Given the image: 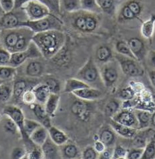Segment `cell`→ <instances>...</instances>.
Returning <instances> with one entry per match:
<instances>
[{"mask_svg":"<svg viewBox=\"0 0 155 159\" xmlns=\"http://www.w3.org/2000/svg\"><path fill=\"white\" fill-rule=\"evenodd\" d=\"M80 5L82 11L96 14H100L103 13L96 0H80Z\"/></svg>","mask_w":155,"mask_h":159,"instance_id":"f35d334b","label":"cell"},{"mask_svg":"<svg viewBox=\"0 0 155 159\" xmlns=\"http://www.w3.org/2000/svg\"><path fill=\"white\" fill-rule=\"evenodd\" d=\"M109 125L111 126L115 133L126 139H132L138 131V129H132V128L123 125L122 124L113 120L111 118L109 122Z\"/></svg>","mask_w":155,"mask_h":159,"instance_id":"ac0fdd59","label":"cell"},{"mask_svg":"<svg viewBox=\"0 0 155 159\" xmlns=\"http://www.w3.org/2000/svg\"><path fill=\"white\" fill-rule=\"evenodd\" d=\"M38 1L44 4V5L49 8L52 14L56 16H59L61 14L59 3L60 0H38Z\"/></svg>","mask_w":155,"mask_h":159,"instance_id":"ee69618b","label":"cell"},{"mask_svg":"<svg viewBox=\"0 0 155 159\" xmlns=\"http://www.w3.org/2000/svg\"><path fill=\"white\" fill-rule=\"evenodd\" d=\"M118 67L119 65L115 59L101 66V79L106 88H111L117 82L119 78Z\"/></svg>","mask_w":155,"mask_h":159,"instance_id":"ba28073f","label":"cell"},{"mask_svg":"<svg viewBox=\"0 0 155 159\" xmlns=\"http://www.w3.org/2000/svg\"><path fill=\"white\" fill-rule=\"evenodd\" d=\"M21 101L23 102L25 104L30 106L36 102V98H35V96L32 90V88H29L24 92V94L21 96Z\"/></svg>","mask_w":155,"mask_h":159,"instance_id":"bcb514c9","label":"cell"},{"mask_svg":"<svg viewBox=\"0 0 155 159\" xmlns=\"http://www.w3.org/2000/svg\"><path fill=\"white\" fill-rule=\"evenodd\" d=\"M111 119L123 125L139 130V123L134 110L130 108H124L113 116Z\"/></svg>","mask_w":155,"mask_h":159,"instance_id":"4fadbf2b","label":"cell"},{"mask_svg":"<svg viewBox=\"0 0 155 159\" xmlns=\"http://www.w3.org/2000/svg\"><path fill=\"white\" fill-rule=\"evenodd\" d=\"M118 96L119 98H121L123 101L132 100L136 96V90L131 86H126L119 91Z\"/></svg>","mask_w":155,"mask_h":159,"instance_id":"b9f144b4","label":"cell"},{"mask_svg":"<svg viewBox=\"0 0 155 159\" xmlns=\"http://www.w3.org/2000/svg\"><path fill=\"white\" fill-rule=\"evenodd\" d=\"M32 42L41 52L43 58L50 60L63 49L66 36L62 30H50L34 34Z\"/></svg>","mask_w":155,"mask_h":159,"instance_id":"6da1fadb","label":"cell"},{"mask_svg":"<svg viewBox=\"0 0 155 159\" xmlns=\"http://www.w3.org/2000/svg\"><path fill=\"white\" fill-rule=\"evenodd\" d=\"M42 126L40 122L32 120V119H25L24 126V138L29 139L30 135L36 130L38 127Z\"/></svg>","mask_w":155,"mask_h":159,"instance_id":"ab89813d","label":"cell"},{"mask_svg":"<svg viewBox=\"0 0 155 159\" xmlns=\"http://www.w3.org/2000/svg\"><path fill=\"white\" fill-rule=\"evenodd\" d=\"M32 90L36 98V102L42 105L45 104L48 97L51 94L49 88L46 84L40 83L35 84L32 87Z\"/></svg>","mask_w":155,"mask_h":159,"instance_id":"484cf974","label":"cell"},{"mask_svg":"<svg viewBox=\"0 0 155 159\" xmlns=\"http://www.w3.org/2000/svg\"><path fill=\"white\" fill-rule=\"evenodd\" d=\"M48 137H49V135H48V129L42 125L38 127L30 135L29 139L35 146H38V147H41L45 143Z\"/></svg>","mask_w":155,"mask_h":159,"instance_id":"f1b7e54d","label":"cell"},{"mask_svg":"<svg viewBox=\"0 0 155 159\" xmlns=\"http://www.w3.org/2000/svg\"><path fill=\"white\" fill-rule=\"evenodd\" d=\"M139 123V130H145L150 128L152 112L148 110L136 108L134 110Z\"/></svg>","mask_w":155,"mask_h":159,"instance_id":"603a6c76","label":"cell"},{"mask_svg":"<svg viewBox=\"0 0 155 159\" xmlns=\"http://www.w3.org/2000/svg\"><path fill=\"white\" fill-rule=\"evenodd\" d=\"M127 42L132 54L136 60L140 62L146 58L148 52L147 51V48L143 39L137 37H133L128 39Z\"/></svg>","mask_w":155,"mask_h":159,"instance_id":"2e32d148","label":"cell"},{"mask_svg":"<svg viewBox=\"0 0 155 159\" xmlns=\"http://www.w3.org/2000/svg\"><path fill=\"white\" fill-rule=\"evenodd\" d=\"M28 20L35 21L46 17L52 14L47 6L38 0H30L21 7Z\"/></svg>","mask_w":155,"mask_h":159,"instance_id":"9c48e42d","label":"cell"},{"mask_svg":"<svg viewBox=\"0 0 155 159\" xmlns=\"http://www.w3.org/2000/svg\"><path fill=\"white\" fill-rule=\"evenodd\" d=\"M113 155V148L106 147L103 152L99 154V159H111Z\"/></svg>","mask_w":155,"mask_h":159,"instance_id":"9f6ffc18","label":"cell"},{"mask_svg":"<svg viewBox=\"0 0 155 159\" xmlns=\"http://www.w3.org/2000/svg\"><path fill=\"white\" fill-rule=\"evenodd\" d=\"M114 49L116 53L128 58L135 59L128 46L127 42L125 40H118L114 44Z\"/></svg>","mask_w":155,"mask_h":159,"instance_id":"74e56055","label":"cell"},{"mask_svg":"<svg viewBox=\"0 0 155 159\" xmlns=\"http://www.w3.org/2000/svg\"><path fill=\"white\" fill-rule=\"evenodd\" d=\"M11 53L2 46H0V66L10 65Z\"/></svg>","mask_w":155,"mask_h":159,"instance_id":"c3c4849f","label":"cell"},{"mask_svg":"<svg viewBox=\"0 0 155 159\" xmlns=\"http://www.w3.org/2000/svg\"><path fill=\"white\" fill-rule=\"evenodd\" d=\"M30 0H15V10L21 8L24 4Z\"/></svg>","mask_w":155,"mask_h":159,"instance_id":"91938a15","label":"cell"},{"mask_svg":"<svg viewBox=\"0 0 155 159\" xmlns=\"http://www.w3.org/2000/svg\"><path fill=\"white\" fill-rule=\"evenodd\" d=\"M128 149L123 146L119 144L116 145L113 148V155L112 158L114 159H123L126 158Z\"/></svg>","mask_w":155,"mask_h":159,"instance_id":"681fc988","label":"cell"},{"mask_svg":"<svg viewBox=\"0 0 155 159\" xmlns=\"http://www.w3.org/2000/svg\"><path fill=\"white\" fill-rule=\"evenodd\" d=\"M89 86V85L87 84L84 82L82 81L81 80L77 78H72L66 80L64 88V92L65 93L72 94L75 91Z\"/></svg>","mask_w":155,"mask_h":159,"instance_id":"f546056e","label":"cell"},{"mask_svg":"<svg viewBox=\"0 0 155 159\" xmlns=\"http://www.w3.org/2000/svg\"><path fill=\"white\" fill-rule=\"evenodd\" d=\"M30 108L43 126L48 129L52 126L50 116L46 113L44 105L35 102L30 105Z\"/></svg>","mask_w":155,"mask_h":159,"instance_id":"ffe728a7","label":"cell"},{"mask_svg":"<svg viewBox=\"0 0 155 159\" xmlns=\"http://www.w3.org/2000/svg\"><path fill=\"white\" fill-rule=\"evenodd\" d=\"M114 54L111 48L106 45H100L96 48L94 60L96 64L103 65L114 58Z\"/></svg>","mask_w":155,"mask_h":159,"instance_id":"d6986e66","label":"cell"},{"mask_svg":"<svg viewBox=\"0 0 155 159\" xmlns=\"http://www.w3.org/2000/svg\"><path fill=\"white\" fill-rule=\"evenodd\" d=\"M150 128L155 130V110L152 112L151 120H150Z\"/></svg>","mask_w":155,"mask_h":159,"instance_id":"94428289","label":"cell"},{"mask_svg":"<svg viewBox=\"0 0 155 159\" xmlns=\"http://www.w3.org/2000/svg\"><path fill=\"white\" fill-rule=\"evenodd\" d=\"M143 6L141 0H126L118 11L119 22H127L136 20L141 15Z\"/></svg>","mask_w":155,"mask_h":159,"instance_id":"8992f818","label":"cell"},{"mask_svg":"<svg viewBox=\"0 0 155 159\" xmlns=\"http://www.w3.org/2000/svg\"><path fill=\"white\" fill-rule=\"evenodd\" d=\"M114 58L119 65V68L122 73L126 76L130 78H137L143 76L144 74V70L140 63L136 59L128 58L115 53Z\"/></svg>","mask_w":155,"mask_h":159,"instance_id":"5b68a950","label":"cell"},{"mask_svg":"<svg viewBox=\"0 0 155 159\" xmlns=\"http://www.w3.org/2000/svg\"><path fill=\"white\" fill-rule=\"evenodd\" d=\"M60 14H74L81 10L80 0H60Z\"/></svg>","mask_w":155,"mask_h":159,"instance_id":"d4e9b609","label":"cell"},{"mask_svg":"<svg viewBox=\"0 0 155 159\" xmlns=\"http://www.w3.org/2000/svg\"><path fill=\"white\" fill-rule=\"evenodd\" d=\"M70 110L75 117L84 122L90 120L92 112V108L88 102L79 98L71 105Z\"/></svg>","mask_w":155,"mask_h":159,"instance_id":"7c38bea8","label":"cell"},{"mask_svg":"<svg viewBox=\"0 0 155 159\" xmlns=\"http://www.w3.org/2000/svg\"><path fill=\"white\" fill-rule=\"evenodd\" d=\"M149 80L155 89V70H150L148 73Z\"/></svg>","mask_w":155,"mask_h":159,"instance_id":"680465c9","label":"cell"},{"mask_svg":"<svg viewBox=\"0 0 155 159\" xmlns=\"http://www.w3.org/2000/svg\"><path fill=\"white\" fill-rule=\"evenodd\" d=\"M144 151V148L132 147L128 150L127 159H141Z\"/></svg>","mask_w":155,"mask_h":159,"instance_id":"f907efd6","label":"cell"},{"mask_svg":"<svg viewBox=\"0 0 155 159\" xmlns=\"http://www.w3.org/2000/svg\"><path fill=\"white\" fill-rule=\"evenodd\" d=\"M60 100V96L58 94L51 93L50 94L46 102L44 104V107L48 116L53 117L55 115L56 110L58 108Z\"/></svg>","mask_w":155,"mask_h":159,"instance_id":"4dcf8cb0","label":"cell"},{"mask_svg":"<svg viewBox=\"0 0 155 159\" xmlns=\"http://www.w3.org/2000/svg\"><path fill=\"white\" fill-rule=\"evenodd\" d=\"M0 34H1V29H0ZM0 46H1V42H0Z\"/></svg>","mask_w":155,"mask_h":159,"instance_id":"e7e4bbea","label":"cell"},{"mask_svg":"<svg viewBox=\"0 0 155 159\" xmlns=\"http://www.w3.org/2000/svg\"><path fill=\"white\" fill-rule=\"evenodd\" d=\"M2 81H1V80H0V84H1V83H2Z\"/></svg>","mask_w":155,"mask_h":159,"instance_id":"03108f58","label":"cell"},{"mask_svg":"<svg viewBox=\"0 0 155 159\" xmlns=\"http://www.w3.org/2000/svg\"><path fill=\"white\" fill-rule=\"evenodd\" d=\"M3 113L5 116H8L14 121L18 126L21 136H24V126L25 122V116L21 109L14 105L7 106L3 110Z\"/></svg>","mask_w":155,"mask_h":159,"instance_id":"5bb4252c","label":"cell"},{"mask_svg":"<svg viewBox=\"0 0 155 159\" xmlns=\"http://www.w3.org/2000/svg\"><path fill=\"white\" fill-rule=\"evenodd\" d=\"M43 58L41 52L32 42L25 50L11 53L10 66L18 68L29 60Z\"/></svg>","mask_w":155,"mask_h":159,"instance_id":"52a82bcc","label":"cell"},{"mask_svg":"<svg viewBox=\"0 0 155 159\" xmlns=\"http://www.w3.org/2000/svg\"><path fill=\"white\" fill-rule=\"evenodd\" d=\"M13 96V85L9 83L0 84V101L6 102Z\"/></svg>","mask_w":155,"mask_h":159,"instance_id":"60d3db41","label":"cell"},{"mask_svg":"<svg viewBox=\"0 0 155 159\" xmlns=\"http://www.w3.org/2000/svg\"><path fill=\"white\" fill-rule=\"evenodd\" d=\"M93 147L94 148V149L96 150V152H98V154L101 153L102 152H103L104 150L106 148V147L105 146V144L103 142H102V141H100L98 139L95 140Z\"/></svg>","mask_w":155,"mask_h":159,"instance_id":"6f0895ef","label":"cell"},{"mask_svg":"<svg viewBox=\"0 0 155 159\" xmlns=\"http://www.w3.org/2000/svg\"><path fill=\"white\" fill-rule=\"evenodd\" d=\"M17 74V68L10 65L0 66V80L2 82H10Z\"/></svg>","mask_w":155,"mask_h":159,"instance_id":"836d02e7","label":"cell"},{"mask_svg":"<svg viewBox=\"0 0 155 159\" xmlns=\"http://www.w3.org/2000/svg\"><path fill=\"white\" fill-rule=\"evenodd\" d=\"M70 22L72 27L78 32L90 34L94 32L100 25L99 14L80 10L70 14Z\"/></svg>","mask_w":155,"mask_h":159,"instance_id":"7a4b0ae2","label":"cell"},{"mask_svg":"<svg viewBox=\"0 0 155 159\" xmlns=\"http://www.w3.org/2000/svg\"><path fill=\"white\" fill-rule=\"evenodd\" d=\"M115 132L111 126L102 128L98 134V139L103 142L106 147H112L116 141Z\"/></svg>","mask_w":155,"mask_h":159,"instance_id":"4316f807","label":"cell"},{"mask_svg":"<svg viewBox=\"0 0 155 159\" xmlns=\"http://www.w3.org/2000/svg\"><path fill=\"white\" fill-rule=\"evenodd\" d=\"M1 120L2 121V129L7 134H10L11 135L20 134L21 136L18 126L16 125V124L11 118L5 116V118L3 119V120L2 118Z\"/></svg>","mask_w":155,"mask_h":159,"instance_id":"d590c367","label":"cell"},{"mask_svg":"<svg viewBox=\"0 0 155 159\" xmlns=\"http://www.w3.org/2000/svg\"><path fill=\"white\" fill-rule=\"evenodd\" d=\"M121 102L117 99L112 98L108 101L104 107V113L106 116L111 118L121 110Z\"/></svg>","mask_w":155,"mask_h":159,"instance_id":"8d00e7d4","label":"cell"},{"mask_svg":"<svg viewBox=\"0 0 155 159\" xmlns=\"http://www.w3.org/2000/svg\"><path fill=\"white\" fill-rule=\"evenodd\" d=\"M41 148L43 154V158L55 159L61 158L60 147L53 143L50 137L48 138Z\"/></svg>","mask_w":155,"mask_h":159,"instance_id":"44dd1931","label":"cell"},{"mask_svg":"<svg viewBox=\"0 0 155 159\" xmlns=\"http://www.w3.org/2000/svg\"><path fill=\"white\" fill-rule=\"evenodd\" d=\"M5 14H6L5 11H3V10L2 6H1V5H0V18H1V17Z\"/></svg>","mask_w":155,"mask_h":159,"instance_id":"6125c7cd","label":"cell"},{"mask_svg":"<svg viewBox=\"0 0 155 159\" xmlns=\"http://www.w3.org/2000/svg\"><path fill=\"white\" fill-rule=\"evenodd\" d=\"M39 59L29 60L22 65L24 66L23 72L25 76L30 78H39L42 76L44 72V64Z\"/></svg>","mask_w":155,"mask_h":159,"instance_id":"9a60e30c","label":"cell"},{"mask_svg":"<svg viewBox=\"0 0 155 159\" xmlns=\"http://www.w3.org/2000/svg\"><path fill=\"white\" fill-rule=\"evenodd\" d=\"M145 59L148 67L151 70H155V50H149L147 52Z\"/></svg>","mask_w":155,"mask_h":159,"instance_id":"11a10c76","label":"cell"},{"mask_svg":"<svg viewBox=\"0 0 155 159\" xmlns=\"http://www.w3.org/2000/svg\"><path fill=\"white\" fill-rule=\"evenodd\" d=\"M63 25V21L60 17L55 14H50L38 20H27L22 22L20 27H26L32 30L34 34H37L50 30L62 31Z\"/></svg>","mask_w":155,"mask_h":159,"instance_id":"3957f363","label":"cell"},{"mask_svg":"<svg viewBox=\"0 0 155 159\" xmlns=\"http://www.w3.org/2000/svg\"><path fill=\"white\" fill-rule=\"evenodd\" d=\"M48 135L52 142L59 147L68 142L69 139L67 134L58 128L52 125L50 128H48Z\"/></svg>","mask_w":155,"mask_h":159,"instance_id":"cb8c5ba5","label":"cell"},{"mask_svg":"<svg viewBox=\"0 0 155 159\" xmlns=\"http://www.w3.org/2000/svg\"><path fill=\"white\" fill-rule=\"evenodd\" d=\"M28 20L21 8L16 9L11 12L6 13L0 18L1 30L14 29L20 28L22 22Z\"/></svg>","mask_w":155,"mask_h":159,"instance_id":"30bf717a","label":"cell"},{"mask_svg":"<svg viewBox=\"0 0 155 159\" xmlns=\"http://www.w3.org/2000/svg\"><path fill=\"white\" fill-rule=\"evenodd\" d=\"M103 13L112 16L116 13V0H96Z\"/></svg>","mask_w":155,"mask_h":159,"instance_id":"e575fe53","label":"cell"},{"mask_svg":"<svg viewBox=\"0 0 155 159\" xmlns=\"http://www.w3.org/2000/svg\"><path fill=\"white\" fill-rule=\"evenodd\" d=\"M27 154L28 152L25 148L17 147L13 148L11 152L10 157L12 159H22L26 158Z\"/></svg>","mask_w":155,"mask_h":159,"instance_id":"816d5d0a","label":"cell"},{"mask_svg":"<svg viewBox=\"0 0 155 159\" xmlns=\"http://www.w3.org/2000/svg\"><path fill=\"white\" fill-rule=\"evenodd\" d=\"M61 158L66 159L77 158L80 155L77 146L72 143H66L60 147Z\"/></svg>","mask_w":155,"mask_h":159,"instance_id":"83f0119b","label":"cell"},{"mask_svg":"<svg viewBox=\"0 0 155 159\" xmlns=\"http://www.w3.org/2000/svg\"><path fill=\"white\" fill-rule=\"evenodd\" d=\"M141 159H155V141L149 140L144 148Z\"/></svg>","mask_w":155,"mask_h":159,"instance_id":"7bdbcfd3","label":"cell"},{"mask_svg":"<svg viewBox=\"0 0 155 159\" xmlns=\"http://www.w3.org/2000/svg\"><path fill=\"white\" fill-rule=\"evenodd\" d=\"M43 83L47 85L51 93L58 94L60 92V83L58 81V80L54 78H48Z\"/></svg>","mask_w":155,"mask_h":159,"instance_id":"f6af8a7d","label":"cell"},{"mask_svg":"<svg viewBox=\"0 0 155 159\" xmlns=\"http://www.w3.org/2000/svg\"><path fill=\"white\" fill-rule=\"evenodd\" d=\"M76 78L81 80L91 87H95L100 84H103L102 81L100 68L92 57H90L78 71Z\"/></svg>","mask_w":155,"mask_h":159,"instance_id":"277c9868","label":"cell"},{"mask_svg":"<svg viewBox=\"0 0 155 159\" xmlns=\"http://www.w3.org/2000/svg\"><path fill=\"white\" fill-rule=\"evenodd\" d=\"M23 28L24 27H20L14 29L1 30V34H0L1 46L12 53L22 33Z\"/></svg>","mask_w":155,"mask_h":159,"instance_id":"8fae6325","label":"cell"},{"mask_svg":"<svg viewBox=\"0 0 155 159\" xmlns=\"http://www.w3.org/2000/svg\"><path fill=\"white\" fill-rule=\"evenodd\" d=\"M98 157L99 154L92 146H88L86 147L81 154V158L83 159H97L98 158Z\"/></svg>","mask_w":155,"mask_h":159,"instance_id":"7dc6e473","label":"cell"},{"mask_svg":"<svg viewBox=\"0 0 155 159\" xmlns=\"http://www.w3.org/2000/svg\"><path fill=\"white\" fill-rule=\"evenodd\" d=\"M0 5L5 13L11 12L15 10V0H0Z\"/></svg>","mask_w":155,"mask_h":159,"instance_id":"db71d44e","label":"cell"},{"mask_svg":"<svg viewBox=\"0 0 155 159\" xmlns=\"http://www.w3.org/2000/svg\"><path fill=\"white\" fill-rule=\"evenodd\" d=\"M25 158L28 159H42L43 158V154L42 148L40 147H35L31 150V151L28 152Z\"/></svg>","mask_w":155,"mask_h":159,"instance_id":"f5cc1de1","label":"cell"},{"mask_svg":"<svg viewBox=\"0 0 155 159\" xmlns=\"http://www.w3.org/2000/svg\"><path fill=\"white\" fill-rule=\"evenodd\" d=\"M132 147L144 148L148 142V129L138 130L136 134L132 139Z\"/></svg>","mask_w":155,"mask_h":159,"instance_id":"d6a6232c","label":"cell"},{"mask_svg":"<svg viewBox=\"0 0 155 159\" xmlns=\"http://www.w3.org/2000/svg\"><path fill=\"white\" fill-rule=\"evenodd\" d=\"M72 94L77 98L88 102H92L103 98V94L102 91L97 88L87 87L74 92Z\"/></svg>","mask_w":155,"mask_h":159,"instance_id":"e0dca14e","label":"cell"},{"mask_svg":"<svg viewBox=\"0 0 155 159\" xmlns=\"http://www.w3.org/2000/svg\"><path fill=\"white\" fill-rule=\"evenodd\" d=\"M29 88L27 81L23 79L17 80L13 84V96L16 100H21L22 95Z\"/></svg>","mask_w":155,"mask_h":159,"instance_id":"1f68e13d","label":"cell"},{"mask_svg":"<svg viewBox=\"0 0 155 159\" xmlns=\"http://www.w3.org/2000/svg\"><path fill=\"white\" fill-rule=\"evenodd\" d=\"M1 120H2V115L1 114H0V121H1Z\"/></svg>","mask_w":155,"mask_h":159,"instance_id":"be15d7a7","label":"cell"},{"mask_svg":"<svg viewBox=\"0 0 155 159\" xmlns=\"http://www.w3.org/2000/svg\"><path fill=\"white\" fill-rule=\"evenodd\" d=\"M141 36L145 39L150 40L155 34V14H152L149 18L143 22L140 29Z\"/></svg>","mask_w":155,"mask_h":159,"instance_id":"7402d4cb","label":"cell"}]
</instances>
